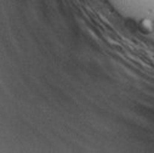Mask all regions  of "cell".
<instances>
[{"label":"cell","mask_w":154,"mask_h":153,"mask_svg":"<svg viewBox=\"0 0 154 153\" xmlns=\"http://www.w3.org/2000/svg\"><path fill=\"white\" fill-rule=\"evenodd\" d=\"M153 22H154V21H153Z\"/></svg>","instance_id":"2"},{"label":"cell","mask_w":154,"mask_h":153,"mask_svg":"<svg viewBox=\"0 0 154 153\" xmlns=\"http://www.w3.org/2000/svg\"><path fill=\"white\" fill-rule=\"evenodd\" d=\"M140 32L143 34H150L154 32V22L150 21L149 18H142L138 23Z\"/></svg>","instance_id":"1"}]
</instances>
